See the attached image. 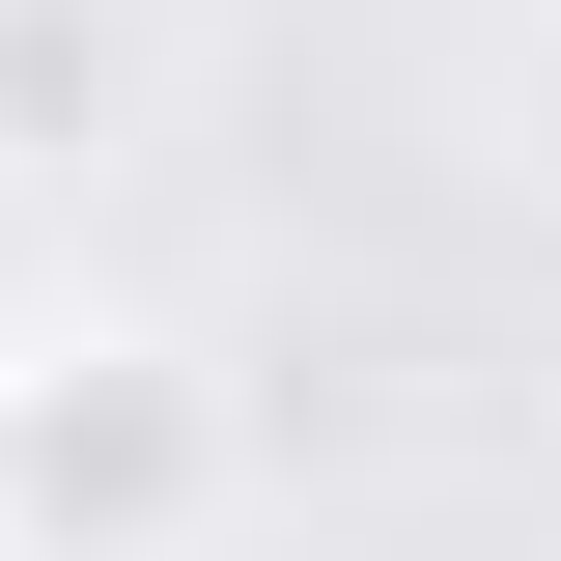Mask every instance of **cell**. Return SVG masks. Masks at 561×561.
<instances>
[{"label":"cell","instance_id":"6da1fadb","mask_svg":"<svg viewBox=\"0 0 561 561\" xmlns=\"http://www.w3.org/2000/svg\"><path fill=\"white\" fill-rule=\"evenodd\" d=\"M225 534V393L169 337H0V561H197Z\"/></svg>","mask_w":561,"mask_h":561},{"label":"cell","instance_id":"7a4b0ae2","mask_svg":"<svg viewBox=\"0 0 561 561\" xmlns=\"http://www.w3.org/2000/svg\"><path fill=\"white\" fill-rule=\"evenodd\" d=\"M113 84H140V28H113V0H0V140H84Z\"/></svg>","mask_w":561,"mask_h":561}]
</instances>
